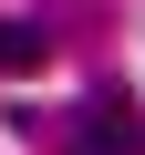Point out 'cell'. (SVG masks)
<instances>
[{
    "label": "cell",
    "instance_id": "1",
    "mask_svg": "<svg viewBox=\"0 0 145 155\" xmlns=\"http://www.w3.org/2000/svg\"><path fill=\"white\" fill-rule=\"evenodd\" d=\"M62 155H145V124H135V104H114V93H93Z\"/></svg>",
    "mask_w": 145,
    "mask_h": 155
},
{
    "label": "cell",
    "instance_id": "2",
    "mask_svg": "<svg viewBox=\"0 0 145 155\" xmlns=\"http://www.w3.org/2000/svg\"><path fill=\"white\" fill-rule=\"evenodd\" d=\"M42 52H52L42 21H0V72H42Z\"/></svg>",
    "mask_w": 145,
    "mask_h": 155
}]
</instances>
